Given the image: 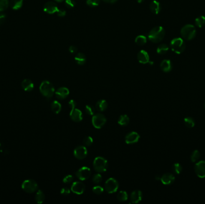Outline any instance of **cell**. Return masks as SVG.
<instances>
[{"label":"cell","mask_w":205,"mask_h":204,"mask_svg":"<svg viewBox=\"0 0 205 204\" xmlns=\"http://www.w3.org/2000/svg\"><path fill=\"white\" fill-rule=\"evenodd\" d=\"M70 94V91L67 88L61 87L57 89V91L55 92V96L60 100H63L68 97Z\"/></svg>","instance_id":"15"},{"label":"cell","mask_w":205,"mask_h":204,"mask_svg":"<svg viewBox=\"0 0 205 204\" xmlns=\"http://www.w3.org/2000/svg\"><path fill=\"white\" fill-rule=\"evenodd\" d=\"M196 25L199 28L203 27L205 24V17L203 16H199L195 20Z\"/></svg>","instance_id":"31"},{"label":"cell","mask_w":205,"mask_h":204,"mask_svg":"<svg viewBox=\"0 0 205 204\" xmlns=\"http://www.w3.org/2000/svg\"><path fill=\"white\" fill-rule=\"evenodd\" d=\"M94 169L96 172L102 173L106 171L108 168V161L106 159L101 156H98L94 159L93 162Z\"/></svg>","instance_id":"3"},{"label":"cell","mask_w":205,"mask_h":204,"mask_svg":"<svg viewBox=\"0 0 205 204\" xmlns=\"http://www.w3.org/2000/svg\"><path fill=\"white\" fill-rule=\"evenodd\" d=\"M106 117L101 113L95 114L92 117V124L96 129H101L106 124Z\"/></svg>","instance_id":"8"},{"label":"cell","mask_w":205,"mask_h":204,"mask_svg":"<svg viewBox=\"0 0 205 204\" xmlns=\"http://www.w3.org/2000/svg\"><path fill=\"white\" fill-rule=\"evenodd\" d=\"M161 69L165 73L170 72L172 70V64L170 60H163L160 64Z\"/></svg>","instance_id":"22"},{"label":"cell","mask_w":205,"mask_h":204,"mask_svg":"<svg viewBox=\"0 0 205 204\" xmlns=\"http://www.w3.org/2000/svg\"><path fill=\"white\" fill-rule=\"evenodd\" d=\"M55 1H56L57 2H63L64 0H55Z\"/></svg>","instance_id":"52"},{"label":"cell","mask_w":205,"mask_h":204,"mask_svg":"<svg viewBox=\"0 0 205 204\" xmlns=\"http://www.w3.org/2000/svg\"><path fill=\"white\" fill-rule=\"evenodd\" d=\"M70 191H71V190L67 188H61L60 193L63 195L67 196L70 193Z\"/></svg>","instance_id":"44"},{"label":"cell","mask_w":205,"mask_h":204,"mask_svg":"<svg viewBox=\"0 0 205 204\" xmlns=\"http://www.w3.org/2000/svg\"><path fill=\"white\" fill-rule=\"evenodd\" d=\"M128 195L126 191H120L117 195V199L120 202H125L128 200Z\"/></svg>","instance_id":"29"},{"label":"cell","mask_w":205,"mask_h":204,"mask_svg":"<svg viewBox=\"0 0 205 204\" xmlns=\"http://www.w3.org/2000/svg\"><path fill=\"white\" fill-rule=\"evenodd\" d=\"M137 2H139V3H141V2H142L144 0H137Z\"/></svg>","instance_id":"51"},{"label":"cell","mask_w":205,"mask_h":204,"mask_svg":"<svg viewBox=\"0 0 205 204\" xmlns=\"http://www.w3.org/2000/svg\"><path fill=\"white\" fill-rule=\"evenodd\" d=\"M100 0H87L86 3L88 5L91 7H96L99 5Z\"/></svg>","instance_id":"42"},{"label":"cell","mask_w":205,"mask_h":204,"mask_svg":"<svg viewBox=\"0 0 205 204\" xmlns=\"http://www.w3.org/2000/svg\"><path fill=\"white\" fill-rule=\"evenodd\" d=\"M86 61V56L84 54L82 53H79L75 56V61L79 65H83L85 64Z\"/></svg>","instance_id":"28"},{"label":"cell","mask_w":205,"mask_h":204,"mask_svg":"<svg viewBox=\"0 0 205 204\" xmlns=\"http://www.w3.org/2000/svg\"><path fill=\"white\" fill-rule=\"evenodd\" d=\"M161 181L164 185H170L175 180V177L171 173H166L161 177Z\"/></svg>","instance_id":"18"},{"label":"cell","mask_w":205,"mask_h":204,"mask_svg":"<svg viewBox=\"0 0 205 204\" xmlns=\"http://www.w3.org/2000/svg\"><path fill=\"white\" fill-rule=\"evenodd\" d=\"M93 182L95 184H99L100 183H101L103 180V177L100 173H97L94 175L93 177Z\"/></svg>","instance_id":"34"},{"label":"cell","mask_w":205,"mask_h":204,"mask_svg":"<svg viewBox=\"0 0 205 204\" xmlns=\"http://www.w3.org/2000/svg\"><path fill=\"white\" fill-rule=\"evenodd\" d=\"M39 89L42 95L47 99L51 98L55 92L54 86L52 83L47 80H45L42 82Z\"/></svg>","instance_id":"2"},{"label":"cell","mask_w":205,"mask_h":204,"mask_svg":"<svg viewBox=\"0 0 205 204\" xmlns=\"http://www.w3.org/2000/svg\"><path fill=\"white\" fill-rule=\"evenodd\" d=\"M170 47L174 53L177 54L182 53L185 49V43L181 38H176L172 40Z\"/></svg>","instance_id":"6"},{"label":"cell","mask_w":205,"mask_h":204,"mask_svg":"<svg viewBox=\"0 0 205 204\" xmlns=\"http://www.w3.org/2000/svg\"><path fill=\"white\" fill-rule=\"evenodd\" d=\"M65 4L67 8L71 9L75 6L76 3L74 0H65Z\"/></svg>","instance_id":"43"},{"label":"cell","mask_w":205,"mask_h":204,"mask_svg":"<svg viewBox=\"0 0 205 204\" xmlns=\"http://www.w3.org/2000/svg\"><path fill=\"white\" fill-rule=\"evenodd\" d=\"M22 189L26 193H32L37 191L38 186L37 183L32 179H28L24 181L21 185Z\"/></svg>","instance_id":"5"},{"label":"cell","mask_w":205,"mask_h":204,"mask_svg":"<svg viewBox=\"0 0 205 204\" xmlns=\"http://www.w3.org/2000/svg\"><path fill=\"white\" fill-rule=\"evenodd\" d=\"M118 123L119 125L126 126L130 123V118L126 114H123L119 116L118 120Z\"/></svg>","instance_id":"26"},{"label":"cell","mask_w":205,"mask_h":204,"mask_svg":"<svg viewBox=\"0 0 205 204\" xmlns=\"http://www.w3.org/2000/svg\"><path fill=\"white\" fill-rule=\"evenodd\" d=\"M184 121L185 125L187 127H189V128L193 127L195 125V121L192 117H185L184 119Z\"/></svg>","instance_id":"32"},{"label":"cell","mask_w":205,"mask_h":204,"mask_svg":"<svg viewBox=\"0 0 205 204\" xmlns=\"http://www.w3.org/2000/svg\"><path fill=\"white\" fill-rule=\"evenodd\" d=\"M74 177L72 175H66L63 180V182L65 184H69L73 181Z\"/></svg>","instance_id":"41"},{"label":"cell","mask_w":205,"mask_h":204,"mask_svg":"<svg viewBox=\"0 0 205 204\" xmlns=\"http://www.w3.org/2000/svg\"><path fill=\"white\" fill-rule=\"evenodd\" d=\"M70 117L73 122H80L83 119L82 112L81 111V110L78 109L76 108L73 110H70Z\"/></svg>","instance_id":"14"},{"label":"cell","mask_w":205,"mask_h":204,"mask_svg":"<svg viewBox=\"0 0 205 204\" xmlns=\"http://www.w3.org/2000/svg\"><path fill=\"white\" fill-rule=\"evenodd\" d=\"M73 155L75 158L79 160H82L87 156L88 150L85 145H79L76 147L73 152Z\"/></svg>","instance_id":"10"},{"label":"cell","mask_w":205,"mask_h":204,"mask_svg":"<svg viewBox=\"0 0 205 204\" xmlns=\"http://www.w3.org/2000/svg\"><path fill=\"white\" fill-rule=\"evenodd\" d=\"M108 102L104 99H100L95 104L96 110L100 112L104 111L108 109Z\"/></svg>","instance_id":"21"},{"label":"cell","mask_w":205,"mask_h":204,"mask_svg":"<svg viewBox=\"0 0 205 204\" xmlns=\"http://www.w3.org/2000/svg\"><path fill=\"white\" fill-rule=\"evenodd\" d=\"M194 170L197 175L203 178L205 177V161L202 160L196 163L194 166Z\"/></svg>","instance_id":"13"},{"label":"cell","mask_w":205,"mask_h":204,"mask_svg":"<svg viewBox=\"0 0 205 204\" xmlns=\"http://www.w3.org/2000/svg\"><path fill=\"white\" fill-rule=\"evenodd\" d=\"M143 195L141 190H136L133 191L130 195L131 202L133 204H138L142 200Z\"/></svg>","instance_id":"17"},{"label":"cell","mask_w":205,"mask_h":204,"mask_svg":"<svg viewBox=\"0 0 205 204\" xmlns=\"http://www.w3.org/2000/svg\"><path fill=\"white\" fill-rule=\"evenodd\" d=\"M6 16L2 13H0V25H2L5 20Z\"/></svg>","instance_id":"47"},{"label":"cell","mask_w":205,"mask_h":204,"mask_svg":"<svg viewBox=\"0 0 205 204\" xmlns=\"http://www.w3.org/2000/svg\"><path fill=\"white\" fill-rule=\"evenodd\" d=\"M68 106H70L71 110H73L76 107V102L73 99H71L68 102Z\"/></svg>","instance_id":"45"},{"label":"cell","mask_w":205,"mask_h":204,"mask_svg":"<svg viewBox=\"0 0 205 204\" xmlns=\"http://www.w3.org/2000/svg\"><path fill=\"white\" fill-rule=\"evenodd\" d=\"M119 188V183L114 178H110L106 180L104 184V190L108 193H114Z\"/></svg>","instance_id":"7"},{"label":"cell","mask_w":205,"mask_h":204,"mask_svg":"<svg viewBox=\"0 0 205 204\" xmlns=\"http://www.w3.org/2000/svg\"><path fill=\"white\" fill-rule=\"evenodd\" d=\"M51 110L52 111V112L55 114H59L61 109H62V106L61 104L57 101H54L52 102V103L51 104Z\"/></svg>","instance_id":"24"},{"label":"cell","mask_w":205,"mask_h":204,"mask_svg":"<svg viewBox=\"0 0 205 204\" xmlns=\"http://www.w3.org/2000/svg\"><path fill=\"white\" fill-rule=\"evenodd\" d=\"M155 178H156V180H157V181H158V180H161V177H160L159 175H156V177H155Z\"/></svg>","instance_id":"50"},{"label":"cell","mask_w":205,"mask_h":204,"mask_svg":"<svg viewBox=\"0 0 205 204\" xmlns=\"http://www.w3.org/2000/svg\"><path fill=\"white\" fill-rule=\"evenodd\" d=\"M137 59L139 63H143V64H146V63H149V55L145 50H141L139 52L137 55Z\"/></svg>","instance_id":"20"},{"label":"cell","mask_w":205,"mask_h":204,"mask_svg":"<svg viewBox=\"0 0 205 204\" xmlns=\"http://www.w3.org/2000/svg\"><path fill=\"white\" fill-rule=\"evenodd\" d=\"M9 0H0V12L5 10L9 7Z\"/></svg>","instance_id":"37"},{"label":"cell","mask_w":205,"mask_h":204,"mask_svg":"<svg viewBox=\"0 0 205 204\" xmlns=\"http://www.w3.org/2000/svg\"><path fill=\"white\" fill-rule=\"evenodd\" d=\"M21 86L22 89L26 92H31L34 88V84L33 82L31 80L28 79H24L22 81Z\"/></svg>","instance_id":"19"},{"label":"cell","mask_w":205,"mask_h":204,"mask_svg":"<svg viewBox=\"0 0 205 204\" xmlns=\"http://www.w3.org/2000/svg\"><path fill=\"white\" fill-rule=\"evenodd\" d=\"M91 175V171L90 168L83 166L80 168L76 173V177L80 181L86 180Z\"/></svg>","instance_id":"9"},{"label":"cell","mask_w":205,"mask_h":204,"mask_svg":"<svg viewBox=\"0 0 205 204\" xmlns=\"http://www.w3.org/2000/svg\"><path fill=\"white\" fill-rule=\"evenodd\" d=\"M71 191L78 195H82L85 190V186L81 181H75L71 186Z\"/></svg>","instance_id":"11"},{"label":"cell","mask_w":205,"mask_h":204,"mask_svg":"<svg viewBox=\"0 0 205 204\" xmlns=\"http://www.w3.org/2000/svg\"><path fill=\"white\" fill-rule=\"evenodd\" d=\"M24 0H11L10 2V6L13 10H19L22 6Z\"/></svg>","instance_id":"27"},{"label":"cell","mask_w":205,"mask_h":204,"mask_svg":"<svg viewBox=\"0 0 205 204\" xmlns=\"http://www.w3.org/2000/svg\"><path fill=\"white\" fill-rule=\"evenodd\" d=\"M150 10H151V12L152 13H154V14L157 15L159 13V12H160L161 10V6L160 4L159 3V2L157 1H153L151 4H150Z\"/></svg>","instance_id":"25"},{"label":"cell","mask_w":205,"mask_h":204,"mask_svg":"<svg viewBox=\"0 0 205 204\" xmlns=\"http://www.w3.org/2000/svg\"><path fill=\"white\" fill-rule=\"evenodd\" d=\"M44 11L49 14H53L57 12L58 8L56 3L52 1H49L44 5Z\"/></svg>","instance_id":"16"},{"label":"cell","mask_w":205,"mask_h":204,"mask_svg":"<svg viewBox=\"0 0 205 204\" xmlns=\"http://www.w3.org/2000/svg\"><path fill=\"white\" fill-rule=\"evenodd\" d=\"M204 107H205V104H204Z\"/></svg>","instance_id":"53"},{"label":"cell","mask_w":205,"mask_h":204,"mask_svg":"<svg viewBox=\"0 0 205 204\" xmlns=\"http://www.w3.org/2000/svg\"><path fill=\"white\" fill-rule=\"evenodd\" d=\"M104 190V188H103V187H101L100 186H98V185H97V186H95L94 187H93V191L94 193L95 194L100 195H101L103 193Z\"/></svg>","instance_id":"40"},{"label":"cell","mask_w":205,"mask_h":204,"mask_svg":"<svg viewBox=\"0 0 205 204\" xmlns=\"http://www.w3.org/2000/svg\"><path fill=\"white\" fill-rule=\"evenodd\" d=\"M57 15L58 16H60V17H64V16H65L66 15V12L63 10V9H58L57 12Z\"/></svg>","instance_id":"46"},{"label":"cell","mask_w":205,"mask_h":204,"mask_svg":"<svg viewBox=\"0 0 205 204\" xmlns=\"http://www.w3.org/2000/svg\"><path fill=\"white\" fill-rule=\"evenodd\" d=\"M69 51L71 53H75L77 52V48L74 46H71L69 48Z\"/></svg>","instance_id":"48"},{"label":"cell","mask_w":205,"mask_h":204,"mask_svg":"<svg viewBox=\"0 0 205 204\" xmlns=\"http://www.w3.org/2000/svg\"><path fill=\"white\" fill-rule=\"evenodd\" d=\"M169 50V46L166 44L160 45L157 49V52L159 55L166 54Z\"/></svg>","instance_id":"30"},{"label":"cell","mask_w":205,"mask_h":204,"mask_svg":"<svg viewBox=\"0 0 205 204\" xmlns=\"http://www.w3.org/2000/svg\"><path fill=\"white\" fill-rule=\"evenodd\" d=\"M139 140L140 135L134 131L129 132L125 137V141L127 144H133L137 143Z\"/></svg>","instance_id":"12"},{"label":"cell","mask_w":205,"mask_h":204,"mask_svg":"<svg viewBox=\"0 0 205 204\" xmlns=\"http://www.w3.org/2000/svg\"><path fill=\"white\" fill-rule=\"evenodd\" d=\"M165 35V31L161 27H156L148 34V38L153 43H159L163 40Z\"/></svg>","instance_id":"1"},{"label":"cell","mask_w":205,"mask_h":204,"mask_svg":"<svg viewBox=\"0 0 205 204\" xmlns=\"http://www.w3.org/2000/svg\"><path fill=\"white\" fill-rule=\"evenodd\" d=\"M93 141H94V140L91 136H86L84 138V139L83 140V143L85 146L90 147L93 144Z\"/></svg>","instance_id":"36"},{"label":"cell","mask_w":205,"mask_h":204,"mask_svg":"<svg viewBox=\"0 0 205 204\" xmlns=\"http://www.w3.org/2000/svg\"><path fill=\"white\" fill-rule=\"evenodd\" d=\"M95 111V109L94 107L91 105H86L85 106V112L88 115H90V116L94 115Z\"/></svg>","instance_id":"38"},{"label":"cell","mask_w":205,"mask_h":204,"mask_svg":"<svg viewBox=\"0 0 205 204\" xmlns=\"http://www.w3.org/2000/svg\"><path fill=\"white\" fill-rule=\"evenodd\" d=\"M200 152L198 151V150H194L191 155V160L192 162H197L199 158H200Z\"/></svg>","instance_id":"35"},{"label":"cell","mask_w":205,"mask_h":204,"mask_svg":"<svg viewBox=\"0 0 205 204\" xmlns=\"http://www.w3.org/2000/svg\"><path fill=\"white\" fill-rule=\"evenodd\" d=\"M181 34L183 38L187 40H191L196 37V30L194 26L188 24L182 28Z\"/></svg>","instance_id":"4"},{"label":"cell","mask_w":205,"mask_h":204,"mask_svg":"<svg viewBox=\"0 0 205 204\" xmlns=\"http://www.w3.org/2000/svg\"><path fill=\"white\" fill-rule=\"evenodd\" d=\"M135 42L139 46H143L146 43V37L144 35H139L136 38Z\"/></svg>","instance_id":"33"},{"label":"cell","mask_w":205,"mask_h":204,"mask_svg":"<svg viewBox=\"0 0 205 204\" xmlns=\"http://www.w3.org/2000/svg\"><path fill=\"white\" fill-rule=\"evenodd\" d=\"M172 169L174 172L176 174H179L182 171V167L181 165L179 163H175L172 166Z\"/></svg>","instance_id":"39"},{"label":"cell","mask_w":205,"mask_h":204,"mask_svg":"<svg viewBox=\"0 0 205 204\" xmlns=\"http://www.w3.org/2000/svg\"><path fill=\"white\" fill-rule=\"evenodd\" d=\"M103 1L108 3H114L116 1V0H103Z\"/></svg>","instance_id":"49"},{"label":"cell","mask_w":205,"mask_h":204,"mask_svg":"<svg viewBox=\"0 0 205 204\" xmlns=\"http://www.w3.org/2000/svg\"><path fill=\"white\" fill-rule=\"evenodd\" d=\"M45 199V195L43 191L41 190H37L35 195V200L37 204H41L43 203Z\"/></svg>","instance_id":"23"}]
</instances>
